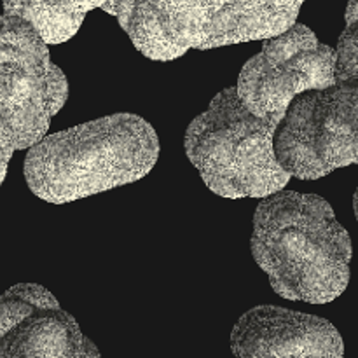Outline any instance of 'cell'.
<instances>
[{
	"label": "cell",
	"instance_id": "cell-9",
	"mask_svg": "<svg viewBox=\"0 0 358 358\" xmlns=\"http://www.w3.org/2000/svg\"><path fill=\"white\" fill-rule=\"evenodd\" d=\"M236 357H343L338 329L325 318L280 306H257L243 315L231 334Z\"/></svg>",
	"mask_w": 358,
	"mask_h": 358
},
{
	"label": "cell",
	"instance_id": "cell-1",
	"mask_svg": "<svg viewBox=\"0 0 358 358\" xmlns=\"http://www.w3.org/2000/svg\"><path fill=\"white\" fill-rule=\"evenodd\" d=\"M250 247L283 299L325 304L348 287L352 240L320 196L283 189L264 196Z\"/></svg>",
	"mask_w": 358,
	"mask_h": 358
},
{
	"label": "cell",
	"instance_id": "cell-12",
	"mask_svg": "<svg viewBox=\"0 0 358 358\" xmlns=\"http://www.w3.org/2000/svg\"><path fill=\"white\" fill-rule=\"evenodd\" d=\"M336 80L358 77V20L346 24L336 49Z\"/></svg>",
	"mask_w": 358,
	"mask_h": 358
},
{
	"label": "cell",
	"instance_id": "cell-10",
	"mask_svg": "<svg viewBox=\"0 0 358 358\" xmlns=\"http://www.w3.org/2000/svg\"><path fill=\"white\" fill-rule=\"evenodd\" d=\"M304 0H210L212 20L198 49L275 37L297 20Z\"/></svg>",
	"mask_w": 358,
	"mask_h": 358
},
{
	"label": "cell",
	"instance_id": "cell-15",
	"mask_svg": "<svg viewBox=\"0 0 358 358\" xmlns=\"http://www.w3.org/2000/svg\"><path fill=\"white\" fill-rule=\"evenodd\" d=\"M353 208H355V215H357V219H358V187H357V191H355V196H353Z\"/></svg>",
	"mask_w": 358,
	"mask_h": 358
},
{
	"label": "cell",
	"instance_id": "cell-3",
	"mask_svg": "<svg viewBox=\"0 0 358 358\" xmlns=\"http://www.w3.org/2000/svg\"><path fill=\"white\" fill-rule=\"evenodd\" d=\"M282 117L252 114L236 87H227L189 124L185 154L215 194L229 199L264 198L285 189L290 180L273 145Z\"/></svg>",
	"mask_w": 358,
	"mask_h": 358
},
{
	"label": "cell",
	"instance_id": "cell-4",
	"mask_svg": "<svg viewBox=\"0 0 358 358\" xmlns=\"http://www.w3.org/2000/svg\"><path fill=\"white\" fill-rule=\"evenodd\" d=\"M273 145L280 166L301 180L358 164V77L297 94L276 126Z\"/></svg>",
	"mask_w": 358,
	"mask_h": 358
},
{
	"label": "cell",
	"instance_id": "cell-8",
	"mask_svg": "<svg viewBox=\"0 0 358 358\" xmlns=\"http://www.w3.org/2000/svg\"><path fill=\"white\" fill-rule=\"evenodd\" d=\"M105 13L117 17L135 48L156 62H171L206 38L210 0H107Z\"/></svg>",
	"mask_w": 358,
	"mask_h": 358
},
{
	"label": "cell",
	"instance_id": "cell-13",
	"mask_svg": "<svg viewBox=\"0 0 358 358\" xmlns=\"http://www.w3.org/2000/svg\"><path fill=\"white\" fill-rule=\"evenodd\" d=\"M14 150L16 149H14L13 136H10L6 124L0 121V184H2L3 178H6L7 166H9V161L10 157H13Z\"/></svg>",
	"mask_w": 358,
	"mask_h": 358
},
{
	"label": "cell",
	"instance_id": "cell-14",
	"mask_svg": "<svg viewBox=\"0 0 358 358\" xmlns=\"http://www.w3.org/2000/svg\"><path fill=\"white\" fill-rule=\"evenodd\" d=\"M346 24L353 23L358 20V0H348V7H346Z\"/></svg>",
	"mask_w": 358,
	"mask_h": 358
},
{
	"label": "cell",
	"instance_id": "cell-2",
	"mask_svg": "<svg viewBox=\"0 0 358 358\" xmlns=\"http://www.w3.org/2000/svg\"><path fill=\"white\" fill-rule=\"evenodd\" d=\"M157 156L152 126L124 112L44 135L28 147L23 173L35 196L62 205L140 180Z\"/></svg>",
	"mask_w": 358,
	"mask_h": 358
},
{
	"label": "cell",
	"instance_id": "cell-7",
	"mask_svg": "<svg viewBox=\"0 0 358 358\" xmlns=\"http://www.w3.org/2000/svg\"><path fill=\"white\" fill-rule=\"evenodd\" d=\"M100 357L56 297L35 283H20L0 296V358Z\"/></svg>",
	"mask_w": 358,
	"mask_h": 358
},
{
	"label": "cell",
	"instance_id": "cell-11",
	"mask_svg": "<svg viewBox=\"0 0 358 358\" xmlns=\"http://www.w3.org/2000/svg\"><path fill=\"white\" fill-rule=\"evenodd\" d=\"M107 0H3V13L34 24L45 44H59L77 34L84 16Z\"/></svg>",
	"mask_w": 358,
	"mask_h": 358
},
{
	"label": "cell",
	"instance_id": "cell-5",
	"mask_svg": "<svg viewBox=\"0 0 358 358\" xmlns=\"http://www.w3.org/2000/svg\"><path fill=\"white\" fill-rule=\"evenodd\" d=\"M69 98L66 77L49 56L34 24L0 14V121L24 150L48 133L52 115Z\"/></svg>",
	"mask_w": 358,
	"mask_h": 358
},
{
	"label": "cell",
	"instance_id": "cell-6",
	"mask_svg": "<svg viewBox=\"0 0 358 358\" xmlns=\"http://www.w3.org/2000/svg\"><path fill=\"white\" fill-rule=\"evenodd\" d=\"M336 49L322 44L306 24L294 23L266 38L240 72L236 93L255 115L285 114L297 94L336 83Z\"/></svg>",
	"mask_w": 358,
	"mask_h": 358
}]
</instances>
